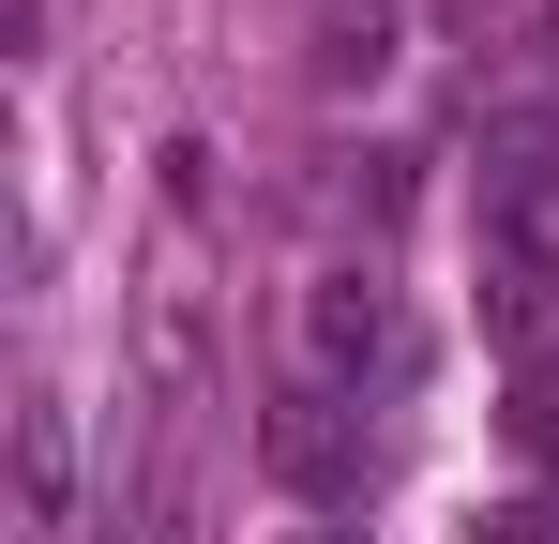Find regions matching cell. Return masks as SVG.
<instances>
[{
  "instance_id": "cell-1",
  "label": "cell",
  "mask_w": 559,
  "mask_h": 544,
  "mask_svg": "<svg viewBox=\"0 0 559 544\" xmlns=\"http://www.w3.org/2000/svg\"><path fill=\"white\" fill-rule=\"evenodd\" d=\"M468 243H484V287H499V318L530 333L559 303V137H514L499 167H484V212H468Z\"/></svg>"
},
{
  "instance_id": "cell-2",
  "label": "cell",
  "mask_w": 559,
  "mask_h": 544,
  "mask_svg": "<svg viewBox=\"0 0 559 544\" xmlns=\"http://www.w3.org/2000/svg\"><path fill=\"white\" fill-rule=\"evenodd\" d=\"M393 348H408V318H393V272H318L302 287V363H318V393H348V378H393Z\"/></svg>"
},
{
  "instance_id": "cell-3",
  "label": "cell",
  "mask_w": 559,
  "mask_h": 544,
  "mask_svg": "<svg viewBox=\"0 0 559 544\" xmlns=\"http://www.w3.org/2000/svg\"><path fill=\"white\" fill-rule=\"evenodd\" d=\"M15 515H31V544L76 530V424H61V393L15 409Z\"/></svg>"
},
{
  "instance_id": "cell-4",
  "label": "cell",
  "mask_w": 559,
  "mask_h": 544,
  "mask_svg": "<svg viewBox=\"0 0 559 544\" xmlns=\"http://www.w3.org/2000/svg\"><path fill=\"white\" fill-rule=\"evenodd\" d=\"M393 31H408L393 0H318V46H302V76H318V91H378V76H393Z\"/></svg>"
},
{
  "instance_id": "cell-5",
  "label": "cell",
  "mask_w": 559,
  "mask_h": 544,
  "mask_svg": "<svg viewBox=\"0 0 559 544\" xmlns=\"http://www.w3.org/2000/svg\"><path fill=\"white\" fill-rule=\"evenodd\" d=\"M273 453H287V469H302V484H364V439L333 424V393H302V409H287V424H273Z\"/></svg>"
},
{
  "instance_id": "cell-6",
  "label": "cell",
  "mask_w": 559,
  "mask_h": 544,
  "mask_svg": "<svg viewBox=\"0 0 559 544\" xmlns=\"http://www.w3.org/2000/svg\"><path fill=\"white\" fill-rule=\"evenodd\" d=\"M514 439H530V453L559 469V363H530V409H514Z\"/></svg>"
},
{
  "instance_id": "cell-7",
  "label": "cell",
  "mask_w": 559,
  "mask_h": 544,
  "mask_svg": "<svg viewBox=\"0 0 559 544\" xmlns=\"http://www.w3.org/2000/svg\"><path fill=\"white\" fill-rule=\"evenodd\" d=\"M136 544H182V530H136Z\"/></svg>"
}]
</instances>
